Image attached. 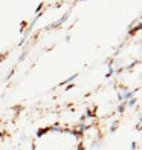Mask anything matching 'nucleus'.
Segmentation results:
<instances>
[{
    "mask_svg": "<svg viewBox=\"0 0 142 150\" xmlns=\"http://www.w3.org/2000/svg\"><path fill=\"white\" fill-rule=\"evenodd\" d=\"M133 93H134V91H128V89H125V87L119 89V101L125 103V101L130 98V97H133Z\"/></svg>",
    "mask_w": 142,
    "mask_h": 150,
    "instance_id": "1",
    "label": "nucleus"
}]
</instances>
